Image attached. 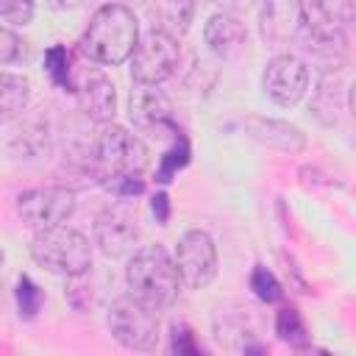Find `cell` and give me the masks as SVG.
Returning <instances> with one entry per match:
<instances>
[{
    "instance_id": "6da1fadb",
    "label": "cell",
    "mask_w": 356,
    "mask_h": 356,
    "mask_svg": "<svg viewBox=\"0 0 356 356\" xmlns=\"http://www.w3.org/2000/svg\"><path fill=\"white\" fill-rule=\"evenodd\" d=\"M136 42H139V22L134 8H128L125 3H106L92 14L81 36V50L97 64L117 67L131 58Z\"/></svg>"
},
{
    "instance_id": "7a4b0ae2",
    "label": "cell",
    "mask_w": 356,
    "mask_h": 356,
    "mask_svg": "<svg viewBox=\"0 0 356 356\" xmlns=\"http://www.w3.org/2000/svg\"><path fill=\"white\" fill-rule=\"evenodd\" d=\"M125 284H128L131 298L161 312L175 303L181 275H178L175 259H170V253L161 245H147V248H139L128 259Z\"/></svg>"
},
{
    "instance_id": "3957f363",
    "label": "cell",
    "mask_w": 356,
    "mask_h": 356,
    "mask_svg": "<svg viewBox=\"0 0 356 356\" xmlns=\"http://www.w3.org/2000/svg\"><path fill=\"white\" fill-rule=\"evenodd\" d=\"M31 256L47 273L64 278H83L92 267V245L89 239L67 225L42 228L31 239Z\"/></svg>"
},
{
    "instance_id": "277c9868",
    "label": "cell",
    "mask_w": 356,
    "mask_h": 356,
    "mask_svg": "<svg viewBox=\"0 0 356 356\" xmlns=\"http://www.w3.org/2000/svg\"><path fill=\"white\" fill-rule=\"evenodd\" d=\"M147 147L145 142L131 134L122 125L103 122L97 139H95V156L92 164L97 175L108 184L114 178H139L147 167Z\"/></svg>"
},
{
    "instance_id": "5b68a950",
    "label": "cell",
    "mask_w": 356,
    "mask_h": 356,
    "mask_svg": "<svg viewBox=\"0 0 356 356\" xmlns=\"http://www.w3.org/2000/svg\"><path fill=\"white\" fill-rule=\"evenodd\" d=\"M106 325L128 350H153L159 342V312L131 295H122L108 306Z\"/></svg>"
},
{
    "instance_id": "8992f818",
    "label": "cell",
    "mask_w": 356,
    "mask_h": 356,
    "mask_svg": "<svg viewBox=\"0 0 356 356\" xmlns=\"http://www.w3.org/2000/svg\"><path fill=\"white\" fill-rule=\"evenodd\" d=\"M181 58V47L172 33L167 31H147L139 36L131 53V78L139 83H161L167 81Z\"/></svg>"
},
{
    "instance_id": "52a82bcc",
    "label": "cell",
    "mask_w": 356,
    "mask_h": 356,
    "mask_svg": "<svg viewBox=\"0 0 356 356\" xmlns=\"http://www.w3.org/2000/svg\"><path fill=\"white\" fill-rule=\"evenodd\" d=\"M75 211V192L67 186H36L17 197V214L25 225L42 231L64 225Z\"/></svg>"
},
{
    "instance_id": "ba28073f",
    "label": "cell",
    "mask_w": 356,
    "mask_h": 356,
    "mask_svg": "<svg viewBox=\"0 0 356 356\" xmlns=\"http://www.w3.org/2000/svg\"><path fill=\"white\" fill-rule=\"evenodd\" d=\"M175 267H178V275H181V284H186L189 289H206L217 275V245H214V239L200 228L186 231L178 239Z\"/></svg>"
},
{
    "instance_id": "9c48e42d",
    "label": "cell",
    "mask_w": 356,
    "mask_h": 356,
    "mask_svg": "<svg viewBox=\"0 0 356 356\" xmlns=\"http://www.w3.org/2000/svg\"><path fill=\"white\" fill-rule=\"evenodd\" d=\"M261 89L275 106H295L309 92V67L295 53L273 56L261 75Z\"/></svg>"
},
{
    "instance_id": "30bf717a",
    "label": "cell",
    "mask_w": 356,
    "mask_h": 356,
    "mask_svg": "<svg viewBox=\"0 0 356 356\" xmlns=\"http://www.w3.org/2000/svg\"><path fill=\"white\" fill-rule=\"evenodd\" d=\"M128 117L139 131H150V134L178 131L172 122V103L159 89V83L134 81L131 95H128Z\"/></svg>"
},
{
    "instance_id": "8fae6325",
    "label": "cell",
    "mask_w": 356,
    "mask_h": 356,
    "mask_svg": "<svg viewBox=\"0 0 356 356\" xmlns=\"http://www.w3.org/2000/svg\"><path fill=\"white\" fill-rule=\"evenodd\" d=\"M350 108V72L345 67H334L320 75L317 89L312 95V114L323 125H337L339 111Z\"/></svg>"
},
{
    "instance_id": "7c38bea8",
    "label": "cell",
    "mask_w": 356,
    "mask_h": 356,
    "mask_svg": "<svg viewBox=\"0 0 356 356\" xmlns=\"http://www.w3.org/2000/svg\"><path fill=\"white\" fill-rule=\"evenodd\" d=\"M303 33L300 0H261V36L270 44H289Z\"/></svg>"
},
{
    "instance_id": "4fadbf2b",
    "label": "cell",
    "mask_w": 356,
    "mask_h": 356,
    "mask_svg": "<svg viewBox=\"0 0 356 356\" xmlns=\"http://www.w3.org/2000/svg\"><path fill=\"white\" fill-rule=\"evenodd\" d=\"M139 239V228L136 222L131 220V214L120 211V209H106L97 220H95V242L97 248L117 259V256H125L128 250H134Z\"/></svg>"
},
{
    "instance_id": "5bb4252c",
    "label": "cell",
    "mask_w": 356,
    "mask_h": 356,
    "mask_svg": "<svg viewBox=\"0 0 356 356\" xmlns=\"http://www.w3.org/2000/svg\"><path fill=\"white\" fill-rule=\"evenodd\" d=\"M245 131L250 139H256L264 147L281 150V153H300L306 147V134L286 122V120H275V117H245Z\"/></svg>"
},
{
    "instance_id": "9a60e30c",
    "label": "cell",
    "mask_w": 356,
    "mask_h": 356,
    "mask_svg": "<svg viewBox=\"0 0 356 356\" xmlns=\"http://www.w3.org/2000/svg\"><path fill=\"white\" fill-rule=\"evenodd\" d=\"M75 92H78V106H81V111H83L89 120H95V122H100V125L114 120V111H117V92H114V83H111L103 72H97V70L86 72L83 81H81V86H78Z\"/></svg>"
},
{
    "instance_id": "2e32d148",
    "label": "cell",
    "mask_w": 356,
    "mask_h": 356,
    "mask_svg": "<svg viewBox=\"0 0 356 356\" xmlns=\"http://www.w3.org/2000/svg\"><path fill=\"white\" fill-rule=\"evenodd\" d=\"M203 39H206L211 53L225 58V56H234L236 50H242V44L248 42V31H245V22L236 14L220 11V14L209 17V22L203 28Z\"/></svg>"
},
{
    "instance_id": "e0dca14e",
    "label": "cell",
    "mask_w": 356,
    "mask_h": 356,
    "mask_svg": "<svg viewBox=\"0 0 356 356\" xmlns=\"http://www.w3.org/2000/svg\"><path fill=\"white\" fill-rule=\"evenodd\" d=\"M31 103V81L19 72H0V122L17 120Z\"/></svg>"
},
{
    "instance_id": "ac0fdd59",
    "label": "cell",
    "mask_w": 356,
    "mask_h": 356,
    "mask_svg": "<svg viewBox=\"0 0 356 356\" xmlns=\"http://www.w3.org/2000/svg\"><path fill=\"white\" fill-rule=\"evenodd\" d=\"M275 334L292 348H306V342H309L306 323H303V317H300V312L295 306H284L275 314Z\"/></svg>"
},
{
    "instance_id": "d6986e66",
    "label": "cell",
    "mask_w": 356,
    "mask_h": 356,
    "mask_svg": "<svg viewBox=\"0 0 356 356\" xmlns=\"http://www.w3.org/2000/svg\"><path fill=\"white\" fill-rule=\"evenodd\" d=\"M250 289H253L256 298L264 300V303H275V300H281V295H284L278 278H275L267 267H261V264H256L253 273H250Z\"/></svg>"
},
{
    "instance_id": "ffe728a7",
    "label": "cell",
    "mask_w": 356,
    "mask_h": 356,
    "mask_svg": "<svg viewBox=\"0 0 356 356\" xmlns=\"http://www.w3.org/2000/svg\"><path fill=\"white\" fill-rule=\"evenodd\" d=\"M44 72L50 75V81L61 89H70V56L61 44H53L44 53Z\"/></svg>"
},
{
    "instance_id": "44dd1931",
    "label": "cell",
    "mask_w": 356,
    "mask_h": 356,
    "mask_svg": "<svg viewBox=\"0 0 356 356\" xmlns=\"http://www.w3.org/2000/svg\"><path fill=\"white\" fill-rule=\"evenodd\" d=\"M186 159H189V145H186V139L181 136V134H175V145L164 153V159H161V170H159V181L161 184H167L184 164H186Z\"/></svg>"
},
{
    "instance_id": "7402d4cb",
    "label": "cell",
    "mask_w": 356,
    "mask_h": 356,
    "mask_svg": "<svg viewBox=\"0 0 356 356\" xmlns=\"http://www.w3.org/2000/svg\"><path fill=\"white\" fill-rule=\"evenodd\" d=\"M36 14V0H0V17L11 25H28Z\"/></svg>"
},
{
    "instance_id": "603a6c76",
    "label": "cell",
    "mask_w": 356,
    "mask_h": 356,
    "mask_svg": "<svg viewBox=\"0 0 356 356\" xmlns=\"http://www.w3.org/2000/svg\"><path fill=\"white\" fill-rule=\"evenodd\" d=\"M17 303H19V314H25V317H33L42 306V292L28 275H22L17 281Z\"/></svg>"
},
{
    "instance_id": "cb8c5ba5",
    "label": "cell",
    "mask_w": 356,
    "mask_h": 356,
    "mask_svg": "<svg viewBox=\"0 0 356 356\" xmlns=\"http://www.w3.org/2000/svg\"><path fill=\"white\" fill-rule=\"evenodd\" d=\"M25 56V42L6 25H0V64H14Z\"/></svg>"
},
{
    "instance_id": "d4e9b609",
    "label": "cell",
    "mask_w": 356,
    "mask_h": 356,
    "mask_svg": "<svg viewBox=\"0 0 356 356\" xmlns=\"http://www.w3.org/2000/svg\"><path fill=\"white\" fill-rule=\"evenodd\" d=\"M211 3L228 14H242V11H250L256 6V0H211Z\"/></svg>"
},
{
    "instance_id": "484cf974",
    "label": "cell",
    "mask_w": 356,
    "mask_h": 356,
    "mask_svg": "<svg viewBox=\"0 0 356 356\" xmlns=\"http://www.w3.org/2000/svg\"><path fill=\"white\" fill-rule=\"evenodd\" d=\"M153 214H156V220H159L161 225H167V220H170V197H167L164 192H159V195L153 197Z\"/></svg>"
},
{
    "instance_id": "4316f807",
    "label": "cell",
    "mask_w": 356,
    "mask_h": 356,
    "mask_svg": "<svg viewBox=\"0 0 356 356\" xmlns=\"http://www.w3.org/2000/svg\"><path fill=\"white\" fill-rule=\"evenodd\" d=\"M47 8H53V11H72V8H78L83 0H42Z\"/></svg>"
},
{
    "instance_id": "83f0119b",
    "label": "cell",
    "mask_w": 356,
    "mask_h": 356,
    "mask_svg": "<svg viewBox=\"0 0 356 356\" xmlns=\"http://www.w3.org/2000/svg\"><path fill=\"white\" fill-rule=\"evenodd\" d=\"M167 6H178V8H192V11H195V0H167Z\"/></svg>"
}]
</instances>
